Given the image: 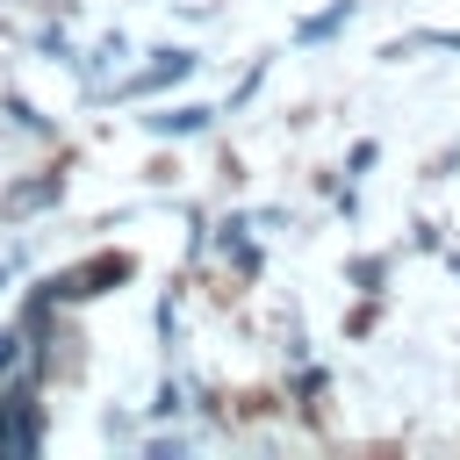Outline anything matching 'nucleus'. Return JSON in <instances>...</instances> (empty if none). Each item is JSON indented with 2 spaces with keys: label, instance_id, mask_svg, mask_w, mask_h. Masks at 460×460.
Returning a JSON list of instances; mask_svg holds the SVG:
<instances>
[{
  "label": "nucleus",
  "instance_id": "obj_1",
  "mask_svg": "<svg viewBox=\"0 0 460 460\" xmlns=\"http://www.w3.org/2000/svg\"><path fill=\"white\" fill-rule=\"evenodd\" d=\"M187 65H194V58H187V50H165V65H151V72H144V79H137V93H151V86H165V79H180V72H187Z\"/></svg>",
  "mask_w": 460,
  "mask_h": 460
},
{
  "label": "nucleus",
  "instance_id": "obj_2",
  "mask_svg": "<svg viewBox=\"0 0 460 460\" xmlns=\"http://www.w3.org/2000/svg\"><path fill=\"white\" fill-rule=\"evenodd\" d=\"M7 367H14V338H0V374H7Z\"/></svg>",
  "mask_w": 460,
  "mask_h": 460
}]
</instances>
